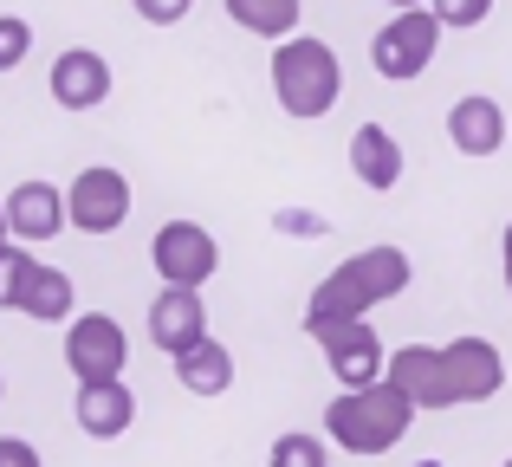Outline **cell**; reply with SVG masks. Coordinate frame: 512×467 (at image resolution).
<instances>
[{"label":"cell","instance_id":"cell-29","mask_svg":"<svg viewBox=\"0 0 512 467\" xmlns=\"http://www.w3.org/2000/svg\"><path fill=\"white\" fill-rule=\"evenodd\" d=\"M415 467H441V461H415Z\"/></svg>","mask_w":512,"mask_h":467},{"label":"cell","instance_id":"cell-15","mask_svg":"<svg viewBox=\"0 0 512 467\" xmlns=\"http://www.w3.org/2000/svg\"><path fill=\"white\" fill-rule=\"evenodd\" d=\"M448 137L461 156H500L506 150V104H493L487 91H474V98H461L448 111Z\"/></svg>","mask_w":512,"mask_h":467},{"label":"cell","instance_id":"cell-14","mask_svg":"<svg viewBox=\"0 0 512 467\" xmlns=\"http://www.w3.org/2000/svg\"><path fill=\"white\" fill-rule=\"evenodd\" d=\"M0 202H7L13 240H52L65 228V189H52V182H13V195H0Z\"/></svg>","mask_w":512,"mask_h":467},{"label":"cell","instance_id":"cell-8","mask_svg":"<svg viewBox=\"0 0 512 467\" xmlns=\"http://www.w3.org/2000/svg\"><path fill=\"white\" fill-rule=\"evenodd\" d=\"M441 364H448V390L454 403H493L506 390V357L493 338H454L441 344Z\"/></svg>","mask_w":512,"mask_h":467},{"label":"cell","instance_id":"cell-12","mask_svg":"<svg viewBox=\"0 0 512 467\" xmlns=\"http://www.w3.org/2000/svg\"><path fill=\"white\" fill-rule=\"evenodd\" d=\"M383 383H396L415 409H454V390H448V364H441V344H402L389 357Z\"/></svg>","mask_w":512,"mask_h":467},{"label":"cell","instance_id":"cell-22","mask_svg":"<svg viewBox=\"0 0 512 467\" xmlns=\"http://www.w3.org/2000/svg\"><path fill=\"white\" fill-rule=\"evenodd\" d=\"M428 13L441 20V33H467L493 13V0H428Z\"/></svg>","mask_w":512,"mask_h":467},{"label":"cell","instance_id":"cell-3","mask_svg":"<svg viewBox=\"0 0 512 467\" xmlns=\"http://www.w3.org/2000/svg\"><path fill=\"white\" fill-rule=\"evenodd\" d=\"M344 91V72H338V52L325 46V39L312 33H292L273 46V98L286 117H299V124H312V117H325L331 104H338Z\"/></svg>","mask_w":512,"mask_h":467},{"label":"cell","instance_id":"cell-4","mask_svg":"<svg viewBox=\"0 0 512 467\" xmlns=\"http://www.w3.org/2000/svg\"><path fill=\"white\" fill-rule=\"evenodd\" d=\"M441 52V20L428 7H409L396 13V20L383 26V33L370 39V65L389 78V85H409V78H422L428 65H435Z\"/></svg>","mask_w":512,"mask_h":467},{"label":"cell","instance_id":"cell-6","mask_svg":"<svg viewBox=\"0 0 512 467\" xmlns=\"http://www.w3.org/2000/svg\"><path fill=\"white\" fill-rule=\"evenodd\" d=\"M130 364V338L111 312H78L65 325V370L78 383H117Z\"/></svg>","mask_w":512,"mask_h":467},{"label":"cell","instance_id":"cell-26","mask_svg":"<svg viewBox=\"0 0 512 467\" xmlns=\"http://www.w3.org/2000/svg\"><path fill=\"white\" fill-rule=\"evenodd\" d=\"M500 260H506V292H512V221H506V234H500Z\"/></svg>","mask_w":512,"mask_h":467},{"label":"cell","instance_id":"cell-2","mask_svg":"<svg viewBox=\"0 0 512 467\" xmlns=\"http://www.w3.org/2000/svg\"><path fill=\"white\" fill-rule=\"evenodd\" d=\"M415 429V403L396 383H370V390H338L325 409V442L344 455H389L402 435Z\"/></svg>","mask_w":512,"mask_h":467},{"label":"cell","instance_id":"cell-19","mask_svg":"<svg viewBox=\"0 0 512 467\" xmlns=\"http://www.w3.org/2000/svg\"><path fill=\"white\" fill-rule=\"evenodd\" d=\"M299 13H305V0H227V20L253 39H273V46L299 33Z\"/></svg>","mask_w":512,"mask_h":467},{"label":"cell","instance_id":"cell-31","mask_svg":"<svg viewBox=\"0 0 512 467\" xmlns=\"http://www.w3.org/2000/svg\"><path fill=\"white\" fill-rule=\"evenodd\" d=\"M506 467H512V455H506Z\"/></svg>","mask_w":512,"mask_h":467},{"label":"cell","instance_id":"cell-27","mask_svg":"<svg viewBox=\"0 0 512 467\" xmlns=\"http://www.w3.org/2000/svg\"><path fill=\"white\" fill-rule=\"evenodd\" d=\"M389 7H396V13H409V7H428V0H389Z\"/></svg>","mask_w":512,"mask_h":467},{"label":"cell","instance_id":"cell-9","mask_svg":"<svg viewBox=\"0 0 512 467\" xmlns=\"http://www.w3.org/2000/svg\"><path fill=\"white\" fill-rule=\"evenodd\" d=\"M312 344L325 351L331 377H338L344 390H370V383H383V370H389L383 338L370 331V318H357V325H338V331H325V338H312Z\"/></svg>","mask_w":512,"mask_h":467},{"label":"cell","instance_id":"cell-23","mask_svg":"<svg viewBox=\"0 0 512 467\" xmlns=\"http://www.w3.org/2000/svg\"><path fill=\"white\" fill-rule=\"evenodd\" d=\"M26 52H33V26H26L20 13H0V72L26 65Z\"/></svg>","mask_w":512,"mask_h":467},{"label":"cell","instance_id":"cell-21","mask_svg":"<svg viewBox=\"0 0 512 467\" xmlns=\"http://www.w3.org/2000/svg\"><path fill=\"white\" fill-rule=\"evenodd\" d=\"M26 273H33V253H26L20 240H0V312H13V305H20Z\"/></svg>","mask_w":512,"mask_h":467},{"label":"cell","instance_id":"cell-28","mask_svg":"<svg viewBox=\"0 0 512 467\" xmlns=\"http://www.w3.org/2000/svg\"><path fill=\"white\" fill-rule=\"evenodd\" d=\"M0 240H13V234H7V202H0Z\"/></svg>","mask_w":512,"mask_h":467},{"label":"cell","instance_id":"cell-17","mask_svg":"<svg viewBox=\"0 0 512 467\" xmlns=\"http://www.w3.org/2000/svg\"><path fill=\"white\" fill-rule=\"evenodd\" d=\"M350 169H357V182H363V189L389 195V189L402 182V143L389 137L383 124H363L357 137H350Z\"/></svg>","mask_w":512,"mask_h":467},{"label":"cell","instance_id":"cell-5","mask_svg":"<svg viewBox=\"0 0 512 467\" xmlns=\"http://www.w3.org/2000/svg\"><path fill=\"white\" fill-rule=\"evenodd\" d=\"M130 221V176L111 163H91L65 189V228L78 234H117Z\"/></svg>","mask_w":512,"mask_h":467},{"label":"cell","instance_id":"cell-16","mask_svg":"<svg viewBox=\"0 0 512 467\" xmlns=\"http://www.w3.org/2000/svg\"><path fill=\"white\" fill-rule=\"evenodd\" d=\"M72 305H78L72 273H65V266H52V260H33V273H26L20 305H13V312L39 318V325H65V318H72Z\"/></svg>","mask_w":512,"mask_h":467},{"label":"cell","instance_id":"cell-25","mask_svg":"<svg viewBox=\"0 0 512 467\" xmlns=\"http://www.w3.org/2000/svg\"><path fill=\"white\" fill-rule=\"evenodd\" d=\"M0 467H39V448L26 435H0Z\"/></svg>","mask_w":512,"mask_h":467},{"label":"cell","instance_id":"cell-1","mask_svg":"<svg viewBox=\"0 0 512 467\" xmlns=\"http://www.w3.org/2000/svg\"><path fill=\"white\" fill-rule=\"evenodd\" d=\"M409 279H415V260L402 247H363V253H350L344 266H331V273L318 279L312 299H305V338H325V331H338V325H357L370 305L402 299Z\"/></svg>","mask_w":512,"mask_h":467},{"label":"cell","instance_id":"cell-18","mask_svg":"<svg viewBox=\"0 0 512 467\" xmlns=\"http://www.w3.org/2000/svg\"><path fill=\"white\" fill-rule=\"evenodd\" d=\"M175 383H182L188 396H227L234 390V351H227L221 338H201L195 351L175 357Z\"/></svg>","mask_w":512,"mask_h":467},{"label":"cell","instance_id":"cell-10","mask_svg":"<svg viewBox=\"0 0 512 467\" xmlns=\"http://www.w3.org/2000/svg\"><path fill=\"white\" fill-rule=\"evenodd\" d=\"M52 104H65V111H98L104 98H111V59L91 46H65L59 59H52Z\"/></svg>","mask_w":512,"mask_h":467},{"label":"cell","instance_id":"cell-20","mask_svg":"<svg viewBox=\"0 0 512 467\" xmlns=\"http://www.w3.org/2000/svg\"><path fill=\"white\" fill-rule=\"evenodd\" d=\"M266 467H331V442H325V435L292 429V435H279V442H273Z\"/></svg>","mask_w":512,"mask_h":467},{"label":"cell","instance_id":"cell-30","mask_svg":"<svg viewBox=\"0 0 512 467\" xmlns=\"http://www.w3.org/2000/svg\"><path fill=\"white\" fill-rule=\"evenodd\" d=\"M0 396H7V383H0Z\"/></svg>","mask_w":512,"mask_h":467},{"label":"cell","instance_id":"cell-24","mask_svg":"<svg viewBox=\"0 0 512 467\" xmlns=\"http://www.w3.org/2000/svg\"><path fill=\"white\" fill-rule=\"evenodd\" d=\"M130 7H137V20H150V26H182L195 0H130Z\"/></svg>","mask_w":512,"mask_h":467},{"label":"cell","instance_id":"cell-13","mask_svg":"<svg viewBox=\"0 0 512 467\" xmlns=\"http://www.w3.org/2000/svg\"><path fill=\"white\" fill-rule=\"evenodd\" d=\"M78 429L91 435V442H117V435L137 422V396H130V383H78V403H72Z\"/></svg>","mask_w":512,"mask_h":467},{"label":"cell","instance_id":"cell-7","mask_svg":"<svg viewBox=\"0 0 512 467\" xmlns=\"http://www.w3.org/2000/svg\"><path fill=\"white\" fill-rule=\"evenodd\" d=\"M150 266L163 273V286L201 292L214 273H221V247H214V234L201 228V221H163L156 240H150Z\"/></svg>","mask_w":512,"mask_h":467},{"label":"cell","instance_id":"cell-11","mask_svg":"<svg viewBox=\"0 0 512 467\" xmlns=\"http://www.w3.org/2000/svg\"><path fill=\"white\" fill-rule=\"evenodd\" d=\"M201 338H208V305H201V292L163 286L150 299V344L169 351V357H182V351H195Z\"/></svg>","mask_w":512,"mask_h":467}]
</instances>
